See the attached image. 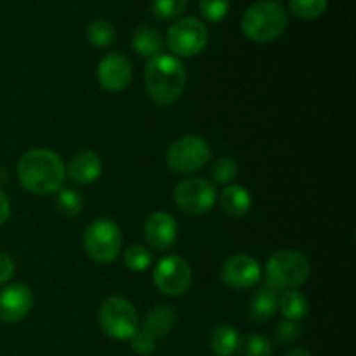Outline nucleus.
<instances>
[{"instance_id":"f257e3e1","label":"nucleus","mask_w":356,"mask_h":356,"mask_svg":"<svg viewBox=\"0 0 356 356\" xmlns=\"http://www.w3.org/2000/svg\"><path fill=\"white\" fill-rule=\"evenodd\" d=\"M66 177L61 156L47 148H35L17 162V179L33 195H51L63 188Z\"/></svg>"},{"instance_id":"f03ea898","label":"nucleus","mask_w":356,"mask_h":356,"mask_svg":"<svg viewBox=\"0 0 356 356\" xmlns=\"http://www.w3.org/2000/svg\"><path fill=\"white\" fill-rule=\"evenodd\" d=\"M145 82L148 96L159 106H170L183 96L186 89L188 73L179 58L159 54L148 59L145 70Z\"/></svg>"},{"instance_id":"7ed1b4c3","label":"nucleus","mask_w":356,"mask_h":356,"mask_svg":"<svg viewBox=\"0 0 356 356\" xmlns=\"http://www.w3.org/2000/svg\"><path fill=\"white\" fill-rule=\"evenodd\" d=\"M240 26L247 38H250L252 42H259V44H268V42L277 40L287 30V10L278 2L263 0V2L250 6L243 13Z\"/></svg>"},{"instance_id":"20e7f679","label":"nucleus","mask_w":356,"mask_h":356,"mask_svg":"<svg viewBox=\"0 0 356 356\" xmlns=\"http://www.w3.org/2000/svg\"><path fill=\"white\" fill-rule=\"evenodd\" d=\"M309 275H312V264L298 250H278L266 263L268 285L277 291L301 287L308 282Z\"/></svg>"},{"instance_id":"39448f33","label":"nucleus","mask_w":356,"mask_h":356,"mask_svg":"<svg viewBox=\"0 0 356 356\" xmlns=\"http://www.w3.org/2000/svg\"><path fill=\"white\" fill-rule=\"evenodd\" d=\"M99 327L111 339L127 341L139 329L138 312L125 298H108L99 308Z\"/></svg>"},{"instance_id":"423d86ee","label":"nucleus","mask_w":356,"mask_h":356,"mask_svg":"<svg viewBox=\"0 0 356 356\" xmlns=\"http://www.w3.org/2000/svg\"><path fill=\"white\" fill-rule=\"evenodd\" d=\"M83 245L90 259L96 263H113L122 249L120 228L110 219H96L83 233Z\"/></svg>"},{"instance_id":"0eeeda50","label":"nucleus","mask_w":356,"mask_h":356,"mask_svg":"<svg viewBox=\"0 0 356 356\" xmlns=\"http://www.w3.org/2000/svg\"><path fill=\"white\" fill-rule=\"evenodd\" d=\"M211 146L202 136L188 134L174 141L167 149V165L176 174L200 170L211 160Z\"/></svg>"},{"instance_id":"6e6552de","label":"nucleus","mask_w":356,"mask_h":356,"mask_svg":"<svg viewBox=\"0 0 356 356\" xmlns=\"http://www.w3.org/2000/svg\"><path fill=\"white\" fill-rule=\"evenodd\" d=\"M209 42L207 26L197 17H183L167 31V45L176 58H193L200 54Z\"/></svg>"},{"instance_id":"1a4fd4ad","label":"nucleus","mask_w":356,"mask_h":356,"mask_svg":"<svg viewBox=\"0 0 356 356\" xmlns=\"http://www.w3.org/2000/svg\"><path fill=\"white\" fill-rule=\"evenodd\" d=\"M216 200H218V193H216L214 184L204 177L183 179L174 190V202L184 214H207L216 205Z\"/></svg>"},{"instance_id":"9d476101","label":"nucleus","mask_w":356,"mask_h":356,"mask_svg":"<svg viewBox=\"0 0 356 356\" xmlns=\"http://www.w3.org/2000/svg\"><path fill=\"white\" fill-rule=\"evenodd\" d=\"M193 271L190 263L177 254L162 257L153 271V284L162 294L177 298L190 289Z\"/></svg>"},{"instance_id":"9b49d317","label":"nucleus","mask_w":356,"mask_h":356,"mask_svg":"<svg viewBox=\"0 0 356 356\" xmlns=\"http://www.w3.org/2000/svg\"><path fill=\"white\" fill-rule=\"evenodd\" d=\"M261 278V266L252 256L249 254H235L228 257L221 268V280L229 289L254 287Z\"/></svg>"},{"instance_id":"f8f14e48","label":"nucleus","mask_w":356,"mask_h":356,"mask_svg":"<svg viewBox=\"0 0 356 356\" xmlns=\"http://www.w3.org/2000/svg\"><path fill=\"white\" fill-rule=\"evenodd\" d=\"M97 80L101 87L110 92H120L127 89L132 80L131 61L118 52L104 56L97 65Z\"/></svg>"},{"instance_id":"ddd939ff","label":"nucleus","mask_w":356,"mask_h":356,"mask_svg":"<svg viewBox=\"0 0 356 356\" xmlns=\"http://www.w3.org/2000/svg\"><path fill=\"white\" fill-rule=\"evenodd\" d=\"M33 306V294L23 284H10L0 291V320L16 323L26 318Z\"/></svg>"},{"instance_id":"4468645a","label":"nucleus","mask_w":356,"mask_h":356,"mask_svg":"<svg viewBox=\"0 0 356 356\" xmlns=\"http://www.w3.org/2000/svg\"><path fill=\"white\" fill-rule=\"evenodd\" d=\"M145 238L156 250H167L177 240V222L169 212H155L145 222Z\"/></svg>"},{"instance_id":"2eb2a0df","label":"nucleus","mask_w":356,"mask_h":356,"mask_svg":"<svg viewBox=\"0 0 356 356\" xmlns=\"http://www.w3.org/2000/svg\"><path fill=\"white\" fill-rule=\"evenodd\" d=\"M101 174H103V160L96 152H90V149H83L73 155L66 167V176L79 186L96 183Z\"/></svg>"},{"instance_id":"dca6fc26","label":"nucleus","mask_w":356,"mask_h":356,"mask_svg":"<svg viewBox=\"0 0 356 356\" xmlns=\"http://www.w3.org/2000/svg\"><path fill=\"white\" fill-rule=\"evenodd\" d=\"M278 294L277 289H273L271 285H264L259 291L254 294L252 301L249 306V316L252 322H268L270 318H273L275 313L278 309Z\"/></svg>"},{"instance_id":"f3484780","label":"nucleus","mask_w":356,"mask_h":356,"mask_svg":"<svg viewBox=\"0 0 356 356\" xmlns=\"http://www.w3.org/2000/svg\"><path fill=\"white\" fill-rule=\"evenodd\" d=\"M221 209L232 218H243L252 207V197L249 190L240 184H228L219 195Z\"/></svg>"},{"instance_id":"a211bd4d","label":"nucleus","mask_w":356,"mask_h":356,"mask_svg":"<svg viewBox=\"0 0 356 356\" xmlns=\"http://www.w3.org/2000/svg\"><path fill=\"white\" fill-rule=\"evenodd\" d=\"M176 325V312L167 305H156L149 309L143 322V329L152 334L155 339L165 337Z\"/></svg>"},{"instance_id":"6ab92c4d","label":"nucleus","mask_w":356,"mask_h":356,"mask_svg":"<svg viewBox=\"0 0 356 356\" xmlns=\"http://www.w3.org/2000/svg\"><path fill=\"white\" fill-rule=\"evenodd\" d=\"M132 47L141 58H155L162 54L163 38L155 28L152 26H139L132 35Z\"/></svg>"},{"instance_id":"aec40b11","label":"nucleus","mask_w":356,"mask_h":356,"mask_svg":"<svg viewBox=\"0 0 356 356\" xmlns=\"http://www.w3.org/2000/svg\"><path fill=\"white\" fill-rule=\"evenodd\" d=\"M278 309H280L285 320L299 322V320L308 315L309 305L302 292L296 291V289H289V291H284V294L278 299Z\"/></svg>"},{"instance_id":"412c9836","label":"nucleus","mask_w":356,"mask_h":356,"mask_svg":"<svg viewBox=\"0 0 356 356\" xmlns=\"http://www.w3.org/2000/svg\"><path fill=\"white\" fill-rule=\"evenodd\" d=\"M240 334L232 325H219L211 334V348L218 356H232L238 351Z\"/></svg>"},{"instance_id":"4be33fe9","label":"nucleus","mask_w":356,"mask_h":356,"mask_svg":"<svg viewBox=\"0 0 356 356\" xmlns=\"http://www.w3.org/2000/svg\"><path fill=\"white\" fill-rule=\"evenodd\" d=\"M54 195V204L59 214L66 216V218H75V216H79L80 212H82L83 198L76 190L63 186L61 190L56 191Z\"/></svg>"},{"instance_id":"5701e85b","label":"nucleus","mask_w":356,"mask_h":356,"mask_svg":"<svg viewBox=\"0 0 356 356\" xmlns=\"http://www.w3.org/2000/svg\"><path fill=\"white\" fill-rule=\"evenodd\" d=\"M87 40L96 47H108L115 40V28L111 26L110 21L96 19L87 24Z\"/></svg>"},{"instance_id":"b1692460","label":"nucleus","mask_w":356,"mask_h":356,"mask_svg":"<svg viewBox=\"0 0 356 356\" xmlns=\"http://www.w3.org/2000/svg\"><path fill=\"white\" fill-rule=\"evenodd\" d=\"M238 353L242 356H271V353H273V344L264 336L250 334V336L240 337Z\"/></svg>"},{"instance_id":"393cba45","label":"nucleus","mask_w":356,"mask_h":356,"mask_svg":"<svg viewBox=\"0 0 356 356\" xmlns=\"http://www.w3.org/2000/svg\"><path fill=\"white\" fill-rule=\"evenodd\" d=\"M329 0H291V10L301 19H316L325 13Z\"/></svg>"},{"instance_id":"a878e982","label":"nucleus","mask_w":356,"mask_h":356,"mask_svg":"<svg viewBox=\"0 0 356 356\" xmlns=\"http://www.w3.org/2000/svg\"><path fill=\"white\" fill-rule=\"evenodd\" d=\"M153 256L146 247L131 245L124 252V263L132 271H145L152 266Z\"/></svg>"},{"instance_id":"bb28decb","label":"nucleus","mask_w":356,"mask_h":356,"mask_svg":"<svg viewBox=\"0 0 356 356\" xmlns=\"http://www.w3.org/2000/svg\"><path fill=\"white\" fill-rule=\"evenodd\" d=\"M188 0H153L152 10L159 19L169 21L186 10Z\"/></svg>"},{"instance_id":"cd10ccee","label":"nucleus","mask_w":356,"mask_h":356,"mask_svg":"<svg viewBox=\"0 0 356 356\" xmlns=\"http://www.w3.org/2000/svg\"><path fill=\"white\" fill-rule=\"evenodd\" d=\"M236 174H238V165H236L235 160L232 159L216 160L211 170V176L212 179H214V183L225 184V186H228V184L233 183Z\"/></svg>"},{"instance_id":"c85d7f7f","label":"nucleus","mask_w":356,"mask_h":356,"mask_svg":"<svg viewBox=\"0 0 356 356\" xmlns=\"http://www.w3.org/2000/svg\"><path fill=\"white\" fill-rule=\"evenodd\" d=\"M229 10V0H200V13L211 23H219Z\"/></svg>"},{"instance_id":"c756f323","label":"nucleus","mask_w":356,"mask_h":356,"mask_svg":"<svg viewBox=\"0 0 356 356\" xmlns=\"http://www.w3.org/2000/svg\"><path fill=\"white\" fill-rule=\"evenodd\" d=\"M131 346L138 355H152L156 348V339L141 327L131 337Z\"/></svg>"},{"instance_id":"7c9ffc66","label":"nucleus","mask_w":356,"mask_h":356,"mask_svg":"<svg viewBox=\"0 0 356 356\" xmlns=\"http://www.w3.org/2000/svg\"><path fill=\"white\" fill-rule=\"evenodd\" d=\"M299 336H301V327L298 325V322H292V320H284L275 330V337L280 344L294 343Z\"/></svg>"},{"instance_id":"2f4dec72","label":"nucleus","mask_w":356,"mask_h":356,"mask_svg":"<svg viewBox=\"0 0 356 356\" xmlns=\"http://www.w3.org/2000/svg\"><path fill=\"white\" fill-rule=\"evenodd\" d=\"M14 273H16V266H14L13 257L0 252V285L7 284L14 277Z\"/></svg>"},{"instance_id":"473e14b6","label":"nucleus","mask_w":356,"mask_h":356,"mask_svg":"<svg viewBox=\"0 0 356 356\" xmlns=\"http://www.w3.org/2000/svg\"><path fill=\"white\" fill-rule=\"evenodd\" d=\"M10 216V202L7 195L0 190V226L6 225Z\"/></svg>"},{"instance_id":"72a5a7b5","label":"nucleus","mask_w":356,"mask_h":356,"mask_svg":"<svg viewBox=\"0 0 356 356\" xmlns=\"http://www.w3.org/2000/svg\"><path fill=\"white\" fill-rule=\"evenodd\" d=\"M285 356H312V353H308L306 350H301V348H294V350L289 351Z\"/></svg>"}]
</instances>
